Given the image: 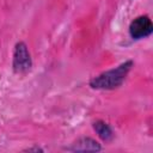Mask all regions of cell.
<instances>
[{
  "label": "cell",
  "mask_w": 153,
  "mask_h": 153,
  "mask_svg": "<svg viewBox=\"0 0 153 153\" xmlns=\"http://www.w3.org/2000/svg\"><path fill=\"white\" fill-rule=\"evenodd\" d=\"M133 67V61H126L117 66L116 68L109 69L90 80V86L96 90H114L120 87L126 80L130 68Z\"/></svg>",
  "instance_id": "6da1fadb"
},
{
  "label": "cell",
  "mask_w": 153,
  "mask_h": 153,
  "mask_svg": "<svg viewBox=\"0 0 153 153\" xmlns=\"http://www.w3.org/2000/svg\"><path fill=\"white\" fill-rule=\"evenodd\" d=\"M32 60L29 49L24 42H18L13 51V71L17 74H24L31 69Z\"/></svg>",
  "instance_id": "7a4b0ae2"
},
{
  "label": "cell",
  "mask_w": 153,
  "mask_h": 153,
  "mask_svg": "<svg viewBox=\"0 0 153 153\" xmlns=\"http://www.w3.org/2000/svg\"><path fill=\"white\" fill-rule=\"evenodd\" d=\"M152 31H153V24L148 16H139L129 25V33L134 39L147 37L152 33Z\"/></svg>",
  "instance_id": "3957f363"
},
{
  "label": "cell",
  "mask_w": 153,
  "mask_h": 153,
  "mask_svg": "<svg viewBox=\"0 0 153 153\" xmlns=\"http://www.w3.org/2000/svg\"><path fill=\"white\" fill-rule=\"evenodd\" d=\"M73 151H100V145L91 137H81L72 147Z\"/></svg>",
  "instance_id": "277c9868"
},
{
  "label": "cell",
  "mask_w": 153,
  "mask_h": 153,
  "mask_svg": "<svg viewBox=\"0 0 153 153\" xmlns=\"http://www.w3.org/2000/svg\"><path fill=\"white\" fill-rule=\"evenodd\" d=\"M93 129L96 130V133L98 134V136L104 140V141H110L112 137H114V134H112V130L111 128L103 121H97L93 123Z\"/></svg>",
  "instance_id": "5b68a950"
}]
</instances>
